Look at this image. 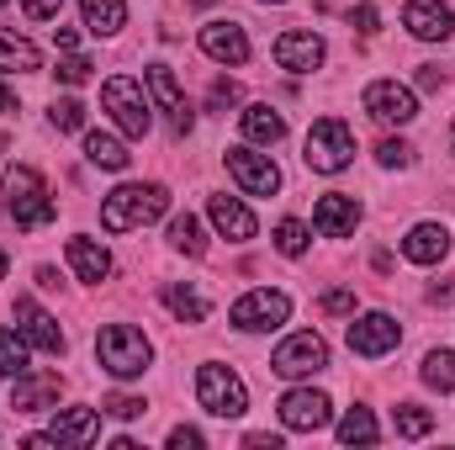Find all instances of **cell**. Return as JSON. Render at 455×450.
Here are the masks:
<instances>
[{"label":"cell","mask_w":455,"mask_h":450,"mask_svg":"<svg viewBox=\"0 0 455 450\" xmlns=\"http://www.w3.org/2000/svg\"><path fill=\"white\" fill-rule=\"evenodd\" d=\"M302 159H307V170H318V175H339L344 165L355 159V133L344 127L339 117H318V122L307 127Z\"/></svg>","instance_id":"obj_4"},{"label":"cell","mask_w":455,"mask_h":450,"mask_svg":"<svg viewBox=\"0 0 455 450\" xmlns=\"http://www.w3.org/2000/svg\"><path fill=\"white\" fill-rule=\"evenodd\" d=\"M202 53L218 64H243L249 59V32L238 21H207L202 27Z\"/></svg>","instance_id":"obj_17"},{"label":"cell","mask_w":455,"mask_h":450,"mask_svg":"<svg viewBox=\"0 0 455 450\" xmlns=\"http://www.w3.org/2000/svg\"><path fill=\"white\" fill-rule=\"evenodd\" d=\"M101 107H107V112L116 117V127H122L127 138H143V133L154 127L143 85H138V80H127V75H112V80L101 85Z\"/></svg>","instance_id":"obj_7"},{"label":"cell","mask_w":455,"mask_h":450,"mask_svg":"<svg viewBox=\"0 0 455 450\" xmlns=\"http://www.w3.org/2000/svg\"><path fill=\"white\" fill-rule=\"evenodd\" d=\"M429 302H435V308H455V276L445 281V286H435V292H429Z\"/></svg>","instance_id":"obj_45"},{"label":"cell","mask_w":455,"mask_h":450,"mask_svg":"<svg viewBox=\"0 0 455 450\" xmlns=\"http://www.w3.org/2000/svg\"><path fill=\"white\" fill-rule=\"evenodd\" d=\"M170 446H175V450H196V446H202V430L180 424V430H170Z\"/></svg>","instance_id":"obj_42"},{"label":"cell","mask_w":455,"mask_h":450,"mask_svg":"<svg viewBox=\"0 0 455 450\" xmlns=\"http://www.w3.org/2000/svg\"><path fill=\"white\" fill-rule=\"evenodd\" d=\"M365 112L376 117L381 127H408L413 117H419V96L408 91V85H397V80H376V85H365Z\"/></svg>","instance_id":"obj_9"},{"label":"cell","mask_w":455,"mask_h":450,"mask_svg":"<svg viewBox=\"0 0 455 450\" xmlns=\"http://www.w3.org/2000/svg\"><path fill=\"white\" fill-rule=\"evenodd\" d=\"M0 112H16V96H11L5 85H0Z\"/></svg>","instance_id":"obj_47"},{"label":"cell","mask_w":455,"mask_h":450,"mask_svg":"<svg viewBox=\"0 0 455 450\" xmlns=\"http://www.w3.org/2000/svg\"><path fill=\"white\" fill-rule=\"evenodd\" d=\"M323 366H329V344H323V334H313V329L281 339V350L270 355V371H275V376H286V382L313 376V371H323Z\"/></svg>","instance_id":"obj_8"},{"label":"cell","mask_w":455,"mask_h":450,"mask_svg":"<svg viewBox=\"0 0 455 450\" xmlns=\"http://www.w3.org/2000/svg\"><path fill=\"white\" fill-rule=\"evenodd\" d=\"M0 376H27V334L21 329H0Z\"/></svg>","instance_id":"obj_28"},{"label":"cell","mask_w":455,"mask_h":450,"mask_svg":"<svg viewBox=\"0 0 455 450\" xmlns=\"http://www.w3.org/2000/svg\"><path fill=\"white\" fill-rule=\"evenodd\" d=\"M243 138L249 143H281L286 138V117L270 112V107H249L243 112Z\"/></svg>","instance_id":"obj_26"},{"label":"cell","mask_w":455,"mask_h":450,"mask_svg":"<svg viewBox=\"0 0 455 450\" xmlns=\"http://www.w3.org/2000/svg\"><path fill=\"white\" fill-rule=\"evenodd\" d=\"M329 419H334V403L313 387H297V392L281 398V424L297 430V435H318V430H329Z\"/></svg>","instance_id":"obj_11"},{"label":"cell","mask_w":455,"mask_h":450,"mask_svg":"<svg viewBox=\"0 0 455 450\" xmlns=\"http://www.w3.org/2000/svg\"><path fill=\"white\" fill-rule=\"evenodd\" d=\"M85 159H91L96 170H127V159H132V154L116 143L112 133H85Z\"/></svg>","instance_id":"obj_27"},{"label":"cell","mask_w":455,"mask_h":450,"mask_svg":"<svg viewBox=\"0 0 455 450\" xmlns=\"http://www.w3.org/2000/svg\"><path fill=\"white\" fill-rule=\"evenodd\" d=\"M96 360L112 371L116 382H132V376H143V371H148L154 344L138 334L132 324H112V329H101V334H96Z\"/></svg>","instance_id":"obj_3"},{"label":"cell","mask_w":455,"mask_h":450,"mask_svg":"<svg viewBox=\"0 0 455 450\" xmlns=\"http://www.w3.org/2000/svg\"><path fill=\"white\" fill-rule=\"evenodd\" d=\"M228 318H233L238 334H265V329H281V324L291 318V297L259 286V292H243V297L228 308Z\"/></svg>","instance_id":"obj_6"},{"label":"cell","mask_w":455,"mask_h":450,"mask_svg":"<svg viewBox=\"0 0 455 450\" xmlns=\"http://www.w3.org/2000/svg\"><path fill=\"white\" fill-rule=\"evenodd\" d=\"M440 85H445V75L435 64H419V91H440Z\"/></svg>","instance_id":"obj_44"},{"label":"cell","mask_w":455,"mask_h":450,"mask_svg":"<svg viewBox=\"0 0 455 450\" xmlns=\"http://www.w3.org/2000/svg\"><path fill=\"white\" fill-rule=\"evenodd\" d=\"M0 186H5V213H11L16 228H43V223L59 218V207H53V197H48V181H43L32 165H11Z\"/></svg>","instance_id":"obj_2"},{"label":"cell","mask_w":455,"mask_h":450,"mask_svg":"<svg viewBox=\"0 0 455 450\" xmlns=\"http://www.w3.org/2000/svg\"><path fill=\"white\" fill-rule=\"evenodd\" d=\"M397 339H403V329H397V318H392V313H365L360 324H349V350H355V355H365V360H376V355L397 350Z\"/></svg>","instance_id":"obj_14"},{"label":"cell","mask_w":455,"mask_h":450,"mask_svg":"<svg viewBox=\"0 0 455 450\" xmlns=\"http://www.w3.org/2000/svg\"><path fill=\"white\" fill-rule=\"evenodd\" d=\"M91 69H96L91 59H80V53H69V59L59 64V80H64V85H85V80H91Z\"/></svg>","instance_id":"obj_38"},{"label":"cell","mask_w":455,"mask_h":450,"mask_svg":"<svg viewBox=\"0 0 455 450\" xmlns=\"http://www.w3.org/2000/svg\"><path fill=\"white\" fill-rule=\"evenodd\" d=\"M207 218H212V228L223 233L228 244H249V238H254V213H249L238 197H212V202H207Z\"/></svg>","instance_id":"obj_20"},{"label":"cell","mask_w":455,"mask_h":450,"mask_svg":"<svg viewBox=\"0 0 455 450\" xmlns=\"http://www.w3.org/2000/svg\"><path fill=\"white\" fill-rule=\"evenodd\" d=\"M392 430H397L403 440H424V435L435 430V414H429V408H419V403H403V408L392 414Z\"/></svg>","instance_id":"obj_31"},{"label":"cell","mask_w":455,"mask_h":450,"mask_svg":"<svg viewBox=\"0 0 455 450\" xmlns=\"http://www.w3.org/2000/svg\"><path fill=\"white\" fill-rule=\"evenodd\" d=\"M419 376H424L435 392H455V350H429Z\"/></svg>","instance_id":"obj_30"},{"label":"cell","mask_w":455,"mask_h":450,"mask_svg":"<svg viewBox=\"0 0 455 450\" xmlns=\"http://www.w3.org/2000/svg\"><path fill=\"white\" fill-rule=\"evenodd\" d=\"M0 276H5V249H0Z\"/></svg>","instance_id":"obj_48"},{"label":"cell","mask_w":455,"mask_h":450,"mask_svg":"<svg viewBox=\"0 0 455 450\" xmlns=\"http://www.w3.org/2000/svg\"><path fill=\"white\" fill-rule=\"evenodd\" d=\"M403 254H408L413 265H440V260L451 254V233H445V223H419L408 238H403Z\"/></svg>","instance_id":"obj_21"},{"label":"cell","mask_w":455,"mask_h":450,"mask_svg":"<svg viewBox=\"0 0 455 450\" xmlns=\"http://www.w3.org/2000/svg\"><path fill=\"white\" fill-rule=\"evenodd\" d=\"M69 265H75V276H80V281H91V286H101V281L112 276V254H107L96 238H85V233H80V238H69Z\"/></svg>","instance_id":"obj_22"},{"label":"cell","mask_w":455,"mask_h":450,"mask_svg":"<svg viewBox=\"0 0 455 450\" xmlns=\"http://www.w3.org/2000/svg\"><path fill=\"white\" fill-rule=\"evenodd\" d=\"M275 249H281V254H291V260H297V254H302V249H307V228L297 223V218H286V223H275Z\"/></svg>","instance_id":"obj_35"},{"label":"cell","mask_w":455,"mask_h":450,"mask_svg":"<svg viewBox=\"0 0 455 450\" xmlns=\"http://www.w3.org/2000/svg\"><path fill=\"white\" fill-rule=\"evenodd\" d=\"M403 27L419 43H445V37H455V11L445 0H408L403 5Z\"/></svg>","instance_id":"obj_13"},{"label":"cell","mask_w":455,"mask_h":450,"mask_svg":"<svg viewBox=\"0 0 455 450\" xmlns=\"http://www.w3.org/2000/svg\"><path fill=\"white\" fill-rule=\"evenodd\" d=\"M259 5H281V0H259Z\"/></svg>","instance_id":"obj_49"},{"label":"cell","mask_w":455,"mask_h":450,"mask_svg":"<svg viewBox=\"0 0 455 450\" xmlns=\"http://www.w3.org/2000/svg\"><path fill=\"white\" fill-rule=\"evenodd\" d=\"M164 302H170V313H175L180 324H202V318H207V297H202L196 286H170Z\"/></svg>","instance_id":"obj_29"},{"label":"cell","mask_w":455,"mask_h":450,"mask_svg":"<svg viewBox=\"0 0 455 450\" xmlns=\"http://www.w3.org/2000/svg\"><path fill=\"white\" fill-rule=\"evenodd\" d=\"M0 5H5V0H0Z\"/></svg>","instance_id":"obj_51"},{"label":"cell","mask_w":455,"mask_h":450,"mask_svg":"<svg viewBox=\"0 0 455 450\" xmlns=\"http://www.w3.org/2000/svg\"><path fill=\"white\" fill-rule=\"evenodd\" d=\"M37 64H43V53H37L27 37L0 32V69H5V75H27V69H37Z\"/></svg>","instance_id":"obj_25"},{"label":"cell","mask_w":455,"mask_h":450,"mask_svg":"<svg viewBox=\"0 0 455 450\" xmlns=\"http://www.w3.org/2000/svg\"><path fill=\"white\" fill-rule=\"evenodd\" d=\"M48 122H53L59 133H80V127H85V107H80L75 96H64V101H53V112H48Z\"/></svg>","instance_id":"obj_34"},{"label":"cell","mask_w":455,"mask_h":450,"mask_svg":"<svg viewBox=\"0 0 455 450\" xmlns=\"http://www.w3.org/2000/svg\"><path fill=\"white\" fill-rule=\"evenodd\" d=\"M381 430H376V419H371V408H349L339 419V440L344 446H371Z\"/></svg>","instance_id":"obj_32"},{"label":"cell","mask_w":455,"mask_h":450,"mask_svg":"<svg viewBox=\"0 0 455 450\" xmlns=\"http://www.w3.org/2000/svg\"><path fill=\"white\" fill-rule=\"evenodd\" d=\"M376 159H381L387 170H408V165H413V149H408L403 138H381V149H376Z\"/></svg>","instance_id":"obj_36"},{"label":"cell","mask_w":455,"mask_h":450,"mask_svg":"<svg viewBox=\"0 0 455 450\" xmlns=\"http://www.w3.org/2000/svg\"><path fill=\"white\" fill-rule=\"evenodd\" d=\"M349 21H355V27H360L365 37H371V32H376V21H381V11H376V5H360V11H355Z\"/></svg>","instance_id":"obj_43"},{"label":"cell","mask_w":455,"mask_h":450,"mask_svg":"<svg viewBox=\"0 0 455 450\" xmlns=\"http://www.w3.org/2000/svg\"><path fill=\"white\" fill-rule=\"evenodd\" d=\"M143 80H148V91H154L159 112L170 117V127H175V133H191V101H186V91H180L175 69H170V64H148V69H143Z\"/></svg>","instance_id":"obj_12"},{"label":"cell","mask_w":455,"mask_h":450,"mask_svg":"<svg viewBox=\"0 0 455 450\" xmlns=\"http://www.w3.org/2000/svg\"><path fill=\"white\" fill-rule=\"evenodd\" d=\"M228 175L243 186V197H275V191H281L275 159H265V154H254V149H228Z\"/></svg>","instance_id":"obj_10"},{"label":"cell","mask_w":455,"mask_h":450,"mask_svg":"<svg viewBox=\"0 0 455 450\" xmlns=\"http://www.w3.org/2000/svg\"><path fill=\"white\" fill-rule=\"evenodd\" d=\"M318 308H323V313H355V292H323V297H318Z\"/></svg>","instance_id":"obj_39"},{"label":"cell","mask_w":455,"mask_h":450,"mask_svg":"<svg viewBox=\"0 0 455 450\" xmlns=\"http://www.w3.org/2000/svg\"><path fill=\"white\" fill-rule=\"evenodd\" d=\"M101 435V414L96 408H64L53 414V440L59 446H91Z\"/></svg>","instance_id":"obj_23"},{"label":"cell","mask_w":455,"mask_h":450,"mask_svg":"<svg viewBox=\"0 0 455 450\" xmlns=\"http://www.w3.org/2000/svg\"><path fill=\"white\" fill-rule=\"evenodd\" d=\"M313 228H318L323 238H349V233L360 228V202H355V197H339V191L318 197V207H313Z\"/></svg>","instance_id":"obj_16"},{"label":"cell","mask_w":455,"mask_h":450,"mask_svg":"<svg viewBox=\"0 0 455 450\" xmlns=\"http://www.w3.org/2000/svg\"><path fill=\"white\" fill-rule=\"evenodd\" d=\"M451 149H455V127H451Z\"/></svg>","instance_id":"obj_50"},{"label":"cell","mask_w":455,"mask_h":450,"mask_svg":"<svg viewBox=\"0 0 455 450\" xmlns=\"http://www.w3.org/2000/svg\"><path fill=\"white\" fill-rule=\"evenodd\" d=\"M21 5H27V16H32V21H53L64 0H21Z\"/></svg>","instance_id":"obj_41"},{"label":"cell","mask_w":455,"mask_h":450,"mask_svg":"<svg viewBox=\"0 0 455 450\" xmlns=\"http://www.w3.org/2000/svg\"><path fill=\"white\" fill-rule=\"evenodd\" d=\"M164 213H170V191L159 181H148V186H116L112 197L101 202V228L107 233H132V228L154 223Z\"/></svg>","instance_id":"obj_1"},{"label":"cell","mask_w":455,"mask_h":450,"mask_svg":"<svg viewBox=\"0 0 455 450\" xmlns=\"http://www.w3.org/2000/svg\"><path fill=\"white\" fill-rule=\"evenodd\" d=\"M80 11H85V27L96 37H112L127 27V0H80Z\"/></svg>","instance_id":"obj_24"},{"label":"cell","mask_w":455,"mask_h":450,"mask_svg":"<svg viewBox=\"0 0 455 450\" xmlns=\"http://www.w3.org/2000/svg\"><path fill=\"white\" fill-rule=\"evenodd\" d=\"M16 329L27 334V344H37V350H48V355H59L64 350V334H59V324L32 302V297H16Z\"/></svg>","instance_id":"obj_19"},{"label":"cell","mask_w":455,"mask_h":450,"mask_svg":"<svg viewBox=\"0 0 455 450\" xmlns=\"http://www.w3.org/2000/svg\"><path fill=\"white\" fill-rule=\"evenodd\" d=\"M59 392H64L59 376H16L11 408H16V414H48V408H59Z\"/></svg>","instance_id":"obj_18"},{"label":"cell","mask_w":455,"mask_h":450,"mask_svg":"<svg viewBox=\"0 0 455 450\" xmlns=\"http://www.w3.org/2000/svg\"><path fill=\"white\" fill-rule=\"evenodd\" d=\"M196 398L212 419H238L249 408V387L233 366H202L196 371Z\"/></svg>","instance_id":"obj_5"},{"label":"cell","mask_w":455,"mask_h":450,"mask_svg":"<svg viewBox=\"0 0 455 450\" xmlns=\"http://www.w3.org/2000/svg\"><path fill=\"white\" fill-rule=\"evenodd\" d=\"M101 408H107L112 419H143V414H148V403H143V398H127V392H116V398H107Z\"/></svg>","instance_id":"obj_37"},{"label":"cell","mask_w":455,"mask_h":450,"mask_svg":"<svg viewBox=\"0 0 455 450\" xmlns=\"http://www.w3.org/2000/svg\"><path fill=\"white\" fill-rule=\"evenodd\" d=\"M275 64L291 75H313L323 64V37L318 32H281L275 37Z\"/></svg>","instance_id":"obj_15"},{"label":"cell","mask_w":455,"mask_h":450,"mask_svg":"<svg viewBox=\"0 0 455 450\" xmlns=\"http://www.w3.org/2000/svg\"><path fill=\"white\" fill-rule=\"evenodd\" d=\"M233 101H238V85H233V80H218V85H212V96H207V107H212V112H228Z\"/></svg>","instance_id":"obj_40"},{"label":"cell","mask_w":455,"mask_h":450,"mask_svg":"<svg viewBox=\"0 0 455 450\" xmlns=\"http://www.w3.org/2000/svg\"><path fill=\"white\" fill-rule=\"evenodd\" d=\"M243 446H254V450H281V435H249Z\"/></svg>","instance_id":"obj_46"},{"label":"cell","mask_w":455,"mask_h":450,"mask_svg":"<svg viewBox=\"0 0 455 450\" xmlns=\"http://www.w3.org/2000/svg\"><path fill=\"white\" fill-rule=\"evenodd\" d=\"M170 244H175L180 254H191V260H202V254H207V238H202V223H196L191 213L170 223Z\"/></svg>","instance_id":"obj_33"}]
</instances>
